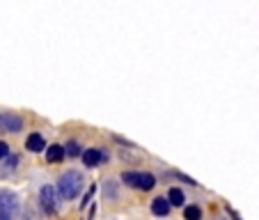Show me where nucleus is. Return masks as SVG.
Listing matches in <instances>:
<instances>
[{
	"mask_svg": "<svg viewBox=\"0 0 259 220\" xmlns=\"http://www.w3.org/2000/svg\"><path fill=\"white\" fill-rule=\"evenodd\" d=\"M83 191V174L76 170H67L58 177V193L64 200H76Z\"/></svg>",
	"mask_w": 259,
	"mask_h": 220,
	"instance_id": "nucleus-1",
	"label": "nucleus"
},
{
	"mask_svg": "<svg viewBox=\"0 0 259 220\" xmlns=\"http://www.w3.org/2000/svg\"><path fill=\"white\" fill-rule=\"evenodd\" d=\"M122 181L126 184L128 188H136V191H152L156 186V177L152 172H138V170H126L122 172Z\"/></svg>",
	"mask_w": 259,
	"mask_h": 220,
	"instance_id": "nucleus-2",
	"label": "nucleus"
},
{
	"mask_svg": "<svg viewBox=\"0 0 259 220\" xmlns=\"http://www.w3.org/2000/svg\"><path fill=\"white\" fill-rule=\"evenodd\" d=\"M19 206L21 202L14 191H0V220H14Z\"/></svg>",
	"mask_w": 259,
	"mask_h": 220,
	"instance_id": "nucleus-3",
	"label": "nucleus"
},
{
	"mask_svg": "<svg viewBox=\"0 0 259 220\" xmlns=\"http://www.w3.org/2000/svg\"><path fill=\"white\" fill-rule=\"evenodd\" d=\"M39 206L46 215H55L58 213V191L53 184H46L39 191Z\"/></svg>",
	"mask_w": 259,
	"mask_h": 220,
	"instance_id": "nucleus-4",
	"label": "nucleus"
},
{
	"mask_svg": "<svg viewBox=\"0 0 259 220\" xmlns=\"http://www.w3.org/2000/svg\"><path fill=\"white\" fill-rule=\"evenodd\" d=\"M80 158H83V165L88 167V170H92V167H99L101 163L108 161V156L101 152V149H99V147H90V149H83Z\"/></svg>",
	"mask_w": 259,
	"mask_h": 220,
	"instance_id": "nucleus-5",
	"label": "nucleus"
},
{
	"mask_svg": "<svg viewBox=\"0 0 259 220\" xmlns=\"http://www.w3.org/2000/svg\"><path fill=\"white\" fill-rule=\"evenodd\" d=\"M0 128L7 133H19L23 131V117L16 113H3L0 115Z\"/></svg>",
	"mask_w": 259,
	"mask_h": 220,
	"instance_id": "nucleus-6",
	"label": "nucleus"
},
{
	"mask_svg": "<svg viewBox=\"0 0 259 220\" xmlns=\"http://www.w3.org/2000/svg\"><path fill=\"white\" fill-rule=\"evenodd\" d=\"M25 149L28 152H32V154H39V152H44L46 149V138L41 136V133H30L28 138H25Z\"/></svg>",
	"mask_w": 259,
	"mask_h": 220,
	"instance_id": "nucleus-7",
	"label": "nucleus"
},
{
	"mask_svg": "<svg viewBox=\"0 0 259 220\" xmlns=\"http://www.w3.org/2000/svg\"><path fill=\"white\" fill-rule=\"evenodd\" d=\"M170 211H172V206H170V202H167V197H154L152 200V213L156 215V218H165Z\"/></svg>",
	"mask_w": 259,
	"mask_h": 220,
	"instance_id": "nucleus-8",
	"label": "nucleus"
},
{
	"mask_svg": "<svg viewBox=\"0 0 259 220\" xmlns=\"http://www.w3.org/2000/svg\"><path fill=\"white\" fill-rule=\"evenodd\" d=\"M46 161L49 163H60L67 154H64V145H58V142H53V145H46Z\"/></svg>",
	"mask_w": 259,
	"mask_h": 220,
	"instance_id": "nucleus-9",
	"label": "nucleus"
},
{
	"mask_svg": "<svg viewBox=\"0 0 259 220\" xmlns=\"http://www.w3.org/2000/svg\"><path fill=\"white\" fill-rule=\"evenodd\" d=\"M19 163H21V156L19 154H10V156H5L3 158V167H0V174H12V172L19 167Z\"/></svg>",
	"mask_w": 259,
	"mask_h": 220,
	"instance_id": "nucleus-10",
	"label": "nucleus"
},
{
	"mask_svg": "<svg viewBox=\"0 0 259 220\" xmlns=\"http://www.w3.org/2000/svg\"><path fill=\"white\" fill-rule=\"evenodd\" d=\"M167 202H170V206H184L186 195H184L181 188H170V191H167Z\"/></svg>",
	"mask_w": 259,
	"mask_h": 220,
	"instance_id": "nucleus-11",
	"label": "nucleus"
},
{
	"mask_svg": "<svg viewBox=\"0 0 259 220\" xmlns=\"http://www.w3.org/2000/svg\"><path fill=\"white\" fill-rule=\"evenodd\" d=\"M64 154H67L69 158H78L80 154H83V147H80L78 140H69L67 145H64Z\"/></svg>",
	"mask_w": 259,
	"mask_h": 220,
	"instance_id": "nucleus-12",
	"label": "nucleus"
},
{
	"mask_svg": "<svg viewBox=\"0 0 259 220\" xmlns=\"http://www.w3.org/2000/svg\"><path fill=\"white\" fill-rule=\"evenodd\" d=\"M184 220H202V209L197 204L184 206Z\"/></svg>",
	"mask_w": 259,
	"mask_h": 220,
	"instance_id": "nucleus-13",
	"label": "nucleus"
},
{
	"mask_svg": "<svg viewBox=\"0 0 259 220\" xmlns=\"http://www.w3.org/2000/svg\"><path fill=\"white\" fill-rule=\"evenodd\" d=\"M110 197H117V184H115L113 179H108L106 181V200H110Z\"/></svg>",
	"mask_w": 259,
	"mask_h": 220,
	"instance_id": "nucleus-14",
	"label": "nucleus"
},
{
	"mask_svg": "<svg viewBox=\"0 0 259 220\" xmlns=\"http://www.w3.org/2000/svg\"><path fill=\"white\" fill-rule=\"evenodd\" d=\"M94 193H97V186H90L88 193H85V197H83V202H80V209H88L90 202H92V197H94Z\"/></svg>",
	"mask_w": 259,
	"mask_h": 220,
	"instance_id": "nucleus-15",
	"label": "nucleus"
},
{
	"mask_svg": "<svg viewBox=\"0 0 259 220\" xmlns=\"http://www.w3.org/2000/svg\"><path fill=\"white\" fill-rule=\"evenodd\" d=\"M110 138H113V142H117V145H122V147H124V149H133V147H136V145H133V142L124 140V138H122V136H110Z\"/></svg>",
	"mask_w": 259,
	"mask_h": 220,
	"instance_id": "nucleus-16",
	"label": "nucleus"
},
{
	"mask_svg": "<svg viewBox=\"0 0 259 220\" xmlns=\"http://www.w3.org/2000/svg\"><path fill=\"white\" fill-rule=\"evenodd\" d=\"M10 145H7V142L5 140H0V161H3V158H5V156H10Z\"/></svg>",
	"mask_w": 259,
	"mask_h": 220,
	"instance_id": "nucleus-17",
	"label": "nucleus"
},
{
	"mask_svg": "<svg viewBox=\"0 0 259 220\" xmlns=\"http://www.w3.org/2000/svg\"><path fill=\"white\" fill-rule=\"evenodd\" d=\"M227 213H230V215H232V220H241V215H239V213H236V211H234V209H230V206H227Z\"/></svg>",
	"mask_w": 259,
	"mask_h": 220,
	"instance_id": "nucleus-18",
	"label": "nucleus"
},
{
	"mask_svg": "<svg viewBox=\"0 0 259 220\" xmlns=\"http://www.w3.org/2000/svg\"><path fill=\"white\" fill-rule=\"evenodd\" d=\"M94 215H97V204H94L92 209H90V220H94Z\"/></svg>",
	"mask_w": 259,
	"mask_h": 220,
	"instance_id": "nucleus-19",
	"label": "nucleus"
},
{
	"mask_svg": "<svg viewBox=\"0 0 259 220\" xmlns=\"http://www.w3.org/2000/svg\"><path fill=\"white\" fill-rule=\"evenodd\" d=\"M218 220H227V218H218Z\"/></svg>",
	"mask_w": 259,
	"mask_h": 220,
	"instance_id": "nucleus-20",
	"label": "nucleus"
},
{
	"mask_svg": "<svg viewBox=\"0 0 259 220\" xmlns=\"http://www.w3.org/2000/svg\"><path fill=\"white\" fill-rule=\"evenodd\" d=\"M25 220H28V218H25Z\"/></svg>",
	"mask_w": 259,
	"mask_h": 220,
	"instance_id": "nucleus-21",
	"label": "nucleus"
}]
</instances>
